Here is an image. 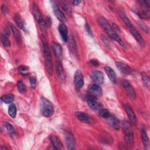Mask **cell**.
Listing matches in <instances>:
<instances>
[{"label":"cell","instance_id":"obj_1","mask_svg":"<svg viewBox=\"0 0 150 150\" xmlns=\"http://www.w3.org/2000/svg\"><path fill=\"white\" fill-rule=\"evenodd\" d=\"M98 21L99 24L101 25V26L103 28V29L105 30V32L107 33V34L108 35L110 38L118 42L121 46H124V44L122 40L120 39L118 35L116 33V32L112 29V27L110 26V25L108 23V22L107 21V20L103 18V17H100L98 18Z\"/></svg>","mask_w":150,"mask_h":150},{"label":"cell","instance_id":"obj_2","mask_svg":"<svg viewBox=\"0 0 150 150\" xmlns=\"http://www.w3.org/2000/svg\"><path fill=\"white\" fill-rule=\"evenodd\" d=\"M120 15L122 19L123 22H124L125 25L128 28V30L131 32V33L133 35L134 38L137 40L138 43L141 45L144 46L145 45V40L143 39L141 35L138 32V31L134 28L131 21L129 20L128 17L125 15V13L122 12H121L120 13Z\"/></svg>","mask_w":150,"mask_h":150},{"label":"cell","instance_id":"obj_3","mask_svg":"<svg viewBox=\"0 0 150 150\" xmlns=\"http://www.w3.org/2000/svg\"><path fill=\"white\" fill-rule=\"evenodd\" d=\"M43 50L46 67L49 74L52 76L53 71V67L50 49L48 43L45 40H43Z\"/></svg>","mask_w":150,"mask_h":150},{"label":"cell","instance_id":"obj_4","mask_svg":"<svg viewBox=\"0 0 150 150\" xmlns=\"http://www.w3.org/2000/svg\"><path fill=\"white\" fill-rule=\"evenodd\" d=\"M40 110L41 114L46 117H51L54 112V107L52 103L43 97L40 98Z\"/></svg>","mask_w":150,"mask_h":150},{"label":"cell","instance_id":"obj_5","mask_svg":"<svg viewBox=\"0 0 150 150\" xmlns=\"http://www.w3.org/2000/svg\"><path fill=\"white\" fill-rule=\"evenodd\" d=\"M30 11L32 12V15L34 16L35 19L39 23V25L40 28L42 29V31L45 33L46 30V23L43 18L42 13L40 11L39 8L35 4L33 3L30 5Z\"/></svg>","mask_w":150,"mask_h":150},{"label":"cell","instance_id":"obj_6","mask_svg":"<svg viewBox=\"0 0 150 150\" xmlns=\"http://www.w3.org/2000/svg\"><path fill=\"white\" fill-rule=\"evenodd\" d=\"M122 127L125 134V140L126 142L129 145V146H133L134 143V138L130 124L126 121H124L122 122Z\"/></svg>","mask_w":150,"mask_h":150},{"label":"cell","instance_id":"obj_7","mask_svg":"<svg viewBox=\"0 0 150 150\" xmlns=\"http://www.w3.org/2000/svg\"><path fill=\"white\" fill-rule=\"evenodd\" d=\"M74 84L75 89L77 91L80 90L83 86V84H84L83 74L82 72L79 70H77L74 73Z\"/></svg>","mask_w":150,"mask_h":150},{"label":"cell","instance_id":"obj_8","mask_svg":"<svg viewBox=\"0 0 150 150\" xmlns=\"http://www.w3.org/2000/svg\"><path fill=\"white\" fill-rule=\"evenodd\" d=\"M88 94L89 96L97 98L102 95V89L98 85L93 84L88 87Z\"/></svg>","mask_w":150,"mask_h":150},{"label":"cell","instance_id":"obj_9","mask_svg":"<svg viewBox=\"0 0 150 150\" xmlns=\"http://www.w3.org/2000/svg\"><path fill=\"white\" fill-rule=\"evenodd\" d=\"M87 101L88 106L94 110H100L102 108V105L97 101V98L88 95Z\"/></svg>","mask_w":150,"mask_h":150},{"label":"cell","instance_id":"obj_10","mask_svg":"<svg viewBox=\"0 0 150 150\" xmlns=\"http://www.w3.org/2000/svg\"><path fill=\"white\" fill-rule=\"evenodd\" d=\"M52 5V8L53 9V12L54 13L55 15V16L57 17V18L61 22H63L66 20V17L64 15V13L62 12V11L60 10L59 5L57 4V3L54 1H52L51 2Z\"/></svg>","mask_w":150,"mask_h":150},{"label":"cell","instance_id":"obj_11","mask_svg":"<svg viewBox=\"0 0 150 150\" xmlns=\"http://www.w3.org/2000/svg\"><path fill=\"white\" fill-rule=\"evenodd\" d=\"M122 87H124L127 94L132 99H135L136 95H135V92L132 87V86L131 85V84L127 80H124L122 82Z\"/></svg>","mask_w":150,"mask_h":150},{"label":"cell","instance_id":"obj_12","mask_svg":"<svg viewBox=\"0 0 150 150\" xmlns=\"http://www.w3.org/2000/svg\"><path fill=\"white\" fill-rule=\"evenodd\" d=\"M124 108L125 111L128 115L129 121L134 124H137V117H136L132 108L128 104H125L124 105Z\"/></svg>","mask_w":150,"mask_h":150},{"label":"cell","instance_id":"obj_13","mask_svg":"<svg viewBox=\"0 0 150 150\" xmlns=\"http://www.w3.org/2000/svg\"><path fill=\"white\" fill-rule=\"evenodd\" d=\"M91 78L92 80L97 84H102L104 82L103 73L98 70H94L91 73Z\"/></svg>","mask_w":150,"mask_h":150},{"label":"cell","instance_id":"obj_14","mask_svg":"<svg viewBox=\"0 0 150 150\" xmlns=\"http://www.w3.org/2000/svg\"><path fill=\"white\" fill-rule=\"evenodd\" d=\"M66 143L69 149H74L76 148L75 139L70 132H67L66 134Z\"/></svg>","mask_w":150,"mask_h":150},{"label":"cell","instance_id":"obj_15","mask_svg":"<svg viewBox=\"0 0 150 150\" xmlns=\"http://www.w3.org/2000/svg\"><path fill=\"white\" fill-rule=\"evenodd\" d=\"M55 69L57 77L60 80L64 81L66 79V74L62 64L59 61L55 63Z\"/></svg>","mask_w":150,"mask_h":150},{"label":"cell","instance_id":"obj_16","mask_svg":"<svg viewBox=\"0 0 150 150\" xmlns=\"http://www.w3.org/2000/svg\"><path fill=\"white\" fill-rule=\"evenodd\" d=\"M58 28L62 40L64 42H67L68 40V30L66 25L64 23H60Z\"/></svg>","mask_w":150,"mask_h":150},{"label":"cell","instance_id":"obj_17","mask_svg":"<svg viewBox=\"0 0 150 150\" xmlns=\"http://www.w3.org/2000/svg\"><path fill=\"white\" fill-rule=\"evenodd\" d=\"M76 117L80 121L86 123H89L91 121V118L87 114L82 111H77L75 112Z\"/></svg>","mask_w":150,"mask_h":150},{"label":"cell","instance_id":"obj_18","mask_svg":"<svg viewBox=\"0 0 150 150\" xmlns=\"http://www.w3.org/2000/svg\"><path fill=\"white\" fill-rule=\"evenodd\" d=\"M49 139L54 149H62L63 148L62 143L57 137L55 135H50L49 137Z\"/></svg>","mask_w":150,"mask_h":150},{"label":"cell","instance_id":"obj_19","mask_svg":"<svg viewBox=\"0 0 150 150\" xmlns=\"http://www.w3.org/2000/svg\"><path fill=\"white\" fill-rule=\"evenodd\" d=\"M115 65L118 69L120 70V71L124 74H128L131 73V69L127 64L118 62L115 63Z\"/></svg>","mask_w":150,"mask_h":150},{"label":"cell","instance_id":"obj_20","mask_svg":"<svg viewBox=\"0 0 150 150\" xmlns=\"http://www.w3.org/2000/svg\"><path fill=\"white\" fill-rule=\"evenodd\" d=\"M108 120L109 124L113 128L117 130H118L120 128V127H121L120 121L115 116L110 115L108 118Z\"/></svg>","mask_w":150,"mask_h":150},{"label":"cell","instance_id":"obj_21","mask_svg":"<svg viewBox=\"0 0 150 150\" xmlns=\"http://www.w3.org/2000/svg\"><path fill=\"white\" fill-rule=\"evenodd\" d=\"M10 26H11V30H12V32L13 33V36L17 42V43L18 45H21L22 42V36H21V35L19 32V31L18 30V29L13 25L11 23H10Z\"/></svg>","mask_w":150,"mask_h":150},{"label":"cell","instance_id":"obj_22","mask_svg":"<svg viewBox=\"0 0 150 150\" xmlns=\"http://www.w3.org/2000/svg\"><path fill=\"white\" fill-rule=\"evenodd\" d=\"M141 132L142 141L144 146L145 149H148L149 148V138L147 135L146 131L145 128H142L141 129Z\"/></svg>","mask_w":150,"mask_h":150},{"label":"cell","instance_id":"obj_23","mask_svg":"<svg viewBox=\"0 0 150 150\" xmlns=\"http://www.w3.org/2000/svg\"><path fill=\"white\" fill-rule=\"evenodd\" d=\"M52 47H53V50L56 57L59 60L62 59L63 52H62V48L61 46L59 43L56 42H54L53 43Z\"/></svg>","mask_w":150,"mask_h":150},{"label":"cell","instance_id":"obj_24","mask_svg":"<svg viewBox=\"0 0 150 150\" xmlns=\"http://www.w3.org/2000/svg\"><path fill=\"white\" fill-rule=\"evenodd\" d=\"M104 70L111 81L115 83L116 82V74L114 70L109 66H105L104 67Z\"/></svg>","mask_w":150,"mask_h":150},{"label":"cell","instance_id":"obj_25","mask_svg":"<svg viewBox=\"0 0 150 150\" xmlns=\"http://www.w3.org/2000/svg\"><path fill=\"white\" fill-rule=\"evenodd\" d=\"M14 19H15V23H16L17 26L21 28V29L23 30H26V28H25V23L21 18V16H20L19 14L17 13L15 15V17H14Z\"/></svg>","mask_w":150,"mask_h":150},{"label":"cell","instance_id":"obj_26","mask_svg":"<svg viewBox=\"0 0 150 150\" xmlns=\"http://www.w3.org/2000/svg\"><path fill=\"white\" fill-rule=\"evenodd\" d=\"M14 98H15L14 96L12 94H8L2 96L1 98V100L2 102L6 104H9V103H12L13 101Z\"/></svg>","mask_w":150,"mask_h":150},{"label":"cell","instance_id":"obj_27","mask_svg":"<svg viewBox=\"0 0 150 150\" xmlns=\"http://www.w3.org/2000/svg\"><path fill=\"white\" fill-rule=\"evenodd\" d=\"M8 114L13 118H15L16 115V105L11 103L8 107Z\"/></svg>","mask_w":150,"mask_h":150},{"label":"cell","instance_id":"obj_28","mask_svg":"<svg viewBox=\"0 0 150 150\" xmlns=\"http://www.w3.org/2000/svg\"><path fill=\"white\" fill-rule=\"evenodd\" d=\"M17 88L18 91L22 94H24L26 91V87L25 84L21 80L17 82Z\"/></svg>","mask_w":150,"mask_h":150},{"label":"cell","instance_id":"obj_29","mask_svg":"<svg viewBox=\"0 0 150 150\" xmlns=\"http://www.w3.org/2000/svg\"><path fill=\"white\" fill-rule=\"evenodd\" d=\"M141 77H142V80L143 83L145 85V86L146 87H147L148 88H149V85H150V82H149V77L148 76V75L145 73H142Z\"/></svg>","mask_w":150,"mask_h":150},{"label":"cell","instance_id":"obj_30","mask_svg":"<svg viewBox=\"0 0 150 150\" xmlns=\"http://www.w3.org/2000/svg\"><path fill=\"white\" fill-rule=\"evenodd\" d=\"M1 42L2 43V45H4V46L5 47H9L11 45V43L10 41L8 38V36H6V35L5 33V35H1Z\"/></svg>","mask_w":150,"mask_h":150},{"label":"cell","instance_id":"obj_31","mask_svg":"<svg viewBox=\"0 0 150 150\" xmlns=\"http://www.w3.org/2000/svg\"><path fill=\"white\" fill-rule=\"evenodd\" d=\"M61 5L62 6V8L69 14L70 15L71 13V9L69 5L65 1H61Z\"/></svg>","mask_w":150,"mask_h":150},{"label":"cell","instance_id":"obj_32","mask_svg":"<svg viewBox=\"0 0 150 150\" xmlns=\"http://www.w3.org/2000/svg\"><path fill=\"white\" fill-rule=\"evenodd\" d=\"M28 67L25 65H21L18 67V70L23 76H27L29 73Z\"/></svg>","mask_w":150,"mask_h":150},{"label":"cell","instance_id":"obj_33","mask_svg":"<svg viewBox=\"0 0 150 150\" xmlns=\"http://www.w3.org/2000/svg\"><path fill=\"white\" fill-rule=\"evenodd\" d=\"M69 46H70V49L73 53L76 54V43L74 40V38L71 37L70 38V43H69Z\"/></svg>","mask_w":150,"mask_h":150},{"label":"cell","instance_id":"obj_34","mask_svg":"<svg viewBox=\"0 0 150 150\" xmlns=\"http://www.w3.org/2000/svg\"><path fill=\"white\" fill-rule=\"evenodd\" d=\"M99 114L100 117L103 118H108L110 115V112L107 109H104V108H101L100 110Z\"/></svg>","mask_w":150,"mask_h":150},{"label":"cell","instance_id":"obj_35","mask_svg":"<svg viewBox=\"0 0 150 150\" xmlns=\"http://www.w3.org/2000/svg\"><path fill=\"white\" fill-rule=\"evenodd\" d=\"M4 125H5V127L6 128L7 131H8L9 133H11V134H13L15 133V130L14 128L13 127V126H12L10 123H8V122H5L4 123Z\"/></svg>","mask_w":150,"mask_h":150},{"label":"cell","instance_id":"obj_36","mask_svg":"<svg viewBox=\"0 0 150 150\" xmlns=\"http://www.w3.org/2000/svg\"><path fill=\"white\" fill-rule=\"evenodd\" d=\"M101 39L103 40V42H104V43L107 46V47H109L110 45V40L108 39V38L105 36V35H102L101 36Z\"/></svg>","mask_w":150,"mask_h":150},{"label":"cell","instance_id":"obj_37","mask_svg":"<svg viewBox=\"0 0 150 150\" xmlns=\"http://www.w3.org/2000/svg\"><path fill=\"white\" fill-rule=\"evenodd\" d=\"M138 25L139 26V27L145 32L148 33L149 32V29L148 27L144 23L142 22H138Z\"/></svg>","mask_w":150,"mask_h":150},{"label":"cell","instance_id":"obj_38","mask_svg":"<svg viewBox=\"0 0 150 150\" xmlns=\"http://www.w3.org/2000/svg\"><path fill=\"white\" fill-rule=\"evenodd\" d=\"M30 84L32 88H35L36 86V79L35 77H31L30 78Z\"/></svg>","mask_w":150,"mask_h":150},{"label":"cell","instance_id":"obj_39","mask_svg":"<svg viewBox=\"0 0 150 150\" xmlns=\"http://www.w3.org/2000/svg\"><path fill=\"white\" fill-rule=\"evenodd\" d=\"M86 30H87L88 33L92 36H93V32L91 30V29L90 26L87 23L86 24Z\"/></svg>","mask_w":150,"mask_h":150},{"label":"cell","instance_id":"obj_40","mask_svg":"<svg viewBox=\"0 0 150 150\" xmlns=\"http://www.w3.org/2000/svg\"><path fill=\"white\" fill-rule=\"evenodd\" d=\"M90 62L92 65H94V66H97L100 64L99 62L97 60H95V59H91L90 60Z\"/></svg>","mask_w":150,"mask_h":150},{"label":"cell","instance_id":"obj_41","mask_svg":"<svg viewBox=\"0 0 150 150\" xmlns=\"http://www.w3.org/2000/svg\"><path fill=\"white\" fill-rule=\"evenodd\" d=\"M1 10L2 11V12L4 13V14H6L7 12H8V9L7 8V7L5 5H3L1 7Z\"/></svg>","mask_w":150,"mask_h":150},{"label":"cell","instance_id":"obj_42","mask_svg":"<svg viewBox=\"0 0 150 150\" xmlns=\"http://www.w3.org/2000/svg\"><path fill=\"white\" fill-rule=\"evenodd\" d=\"M80 2H81L80 1H76V0H74V1H72L73 4L74 5H79V4H80Z\"/></svg>","mask_w":150,"mask_h":150},{"label":"cell","instance_id":"obj_43","mask_svg":"<svg viewBox=\"0 0 150 150\" xmlns=\"http://www.w3.org/2000/svg\"><path fill=\"white\" fill-rule=\"evenodd\" d=\"M46 23H47V25H49V26H50V25L52 24V21H51L50 18L49 17L47 18V22H46Z\"/></svg>","mask_w":150,"mask_h":150},{"label":"cell","instance_id":"obj_44","mask_svg":"<svg viewBox=\"0 0 150 150\" xmlns=\"http://www.w3.org/2000/svg\"><path fill=\"white\" fill-rule=\"evenodd\" d=\"M0 149H1V150H4V149H8V148H6L5 146L4 147V146H1V148H0Z\"/></svg>","mask_w":150,"mask_h":150}]
</instances>
